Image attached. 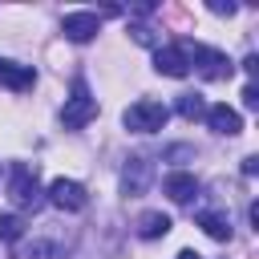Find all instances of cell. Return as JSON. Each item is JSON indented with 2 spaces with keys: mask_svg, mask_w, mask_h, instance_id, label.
<instances>
[{
  "mask_svg": "<svg viewBox=\"0 0 259 259\" xmlns=\"http://www.w3.org/2000/svg\"><path fill=\"white\" fill-rule=\"evenodd\" d=\"M97 117V97L89 93V85L77 77L73 81V93H69V101H65V109H61V125L65 130H81V125H89Z\"/></svg>",
  "mask_w": 259,
  "mask_h": 259,
  "instance_id": "cell-1",
  "label": "cell"
},
{
  "mask_svg": "<svg viewBox=\"0 0 259 259\" xmlns=\"http://www.w3.org/2000/svg\"><path fill=\"white\" fill-rule=\"evenodd\" d=\"M178 49L186 53V61H190L206 81H223V77H231V61H227L219 49H206V45H194V40H182Z\"/></svg>",
  "mask_w": 259,
  "mask_h": 259,
  "instance_id": "cell-2",
  "label": "cell"
},
{
  "mask_svg": "<svg viewBox=\"0 0 259 259\" xmlns=\"http://www.w3.org/2000/svg\"><path fill=\"white\" fill-rule=\"evenodd\" d=\"M166 117H170V109H166L162 101H150V97L134 101V105L121 113V121H125L130 130H138V134H154V130H162Z\"/></svg>",
  "mask_w": 259,
  "mask_h": 259,
  "instance_id": "cell-3",
  "label": "cell"
},
{
  "mask_svg": "<svg viewBox=\"0 0 259 259\" xmlns=\"http://www.w3.org/2000/svg\"><path fill=\"white\" fill-rule=\"evenodd\" d=\"M8 198H12L20 210H36L40 186H36V170H32V166H24V162L12 166V174H8Z\"/></svg>",
  "mask_w": 259,
  "mask_h": 259,
  "instance_id": "cell-4",
  "label": "cell"
},
{
  "mask_svg": "<svg viewBox=\"0 0 259 259\" xmlns=\"http://www.w3.org/2000/svg\"><path fill=\"white\" fill-rule=\"evenodd\" d=\"M49 202H53L57 210L77 214V210L89 206V194H85V186L73 182V178H53V182H49Z\"/></svg>",
  "mask_w": 259,
  "mask_h": 259,
  "instance_id": "cell-5",
  "label": "cell"
},
{
  "mask_svg": "<svg viewBox=\"0 0 259 259\" xmlns=\"http://www.w3.org/2000/svg\"><path fill=\"white\" fill-rule=\"evenodd\" d=\"M61 32H65L69 40L85 45V40H93V36L101 32V20H97V12H69V16L61 20Z\"/></svg>",
  "mask_w": 259,
  "mask_h": 259,
  "instance_id": "cell-6",
  "label": "cell"
},
{
  "mask_svg": "<svg viewBox=\"0 0 259 259\" xmlns=\"http://www.w3.org/2000/svg\"><path fill=\"white\" fill-rule=\"evenodd\" d=\"M154 69L158 73H166V77H186L190 73V61H186V53L178 49V45H158V53H154Z\"/></svg>",
  "mask_w": 259,
  "mask_h": 259,
  "instance_id": "cell-7",
  "label": "cell"
},
{
  "mask_svg": "<svg viewBox=\"0 0 259 259\" xmlns=\"http://www.w3.org/2000/svg\"><path fill=\"white\" fill-rule=\"evenodd\" d=\"M150 158H130L125 162V170H121V190L134 198V194H142L146 186H150Z\"/></svg>",
  "mask_w": 259,
  "mask_h": 259,
  "instance_id": "cell-8",
  "label": "cell"
},
{
  "mask_svg": "<svg viewBox=\"0 0 259 259\" xmlns=\"http://www.w3.org/2000/svg\"><path fill=\"white\" fill-rule=\"evenodd\" d=\"M206 125H210L214 134H223V138H235V134L243 130V117H239L231 105H210V109H206Z\"/></svg>",
  "mask_w": 259,
  "mask_h": 259,
  "instance_id": "cell-9",
  "label": "cell"
},
{
  "mask_svg": "<svg viewBox=\"0 0 259 259\" xmlns=\"http://www.w3.org/2000/svg\"><path fill=\"white\" fill-rule=\"evenodd\" d=\"M162 190H166L174 202H190V198L198 194V178H194V174H186V170H174V174H166Z\"/></svg>",
  "mask_w": 259,
  "mask_h": 259,
  "instance_id": "cell-10",
  "label": "cell"
},
{
  "mask_svg": "<svg viewBox=\"0 0 259 259\" xmlns=\"http://www.w3.org/2000/svg\"><path fill=\"white\" fill-rule=\"evenodd\" d=\"M0 81H4L8 89H16V93H24V89H32V85H36V73H32V65H16V61H0Z\"/></svg>",
  "mask_w": 259,
  "mask_h": 259,
  "instance_id": "cell-11",
  "label": "cell"
},
{
  "mask_svg": "<svg viewBox=\"0 0 259 259\" xmlns=\"http://www.w3.org/2000/svg\"><path fill=\"white\" fill-rule=\"evenodd\" d=\"M198 227H202L210 239H219V243L231 239V219H227L223 210H202V214H198Z\"/></svg>",
  "mask_w": 259,
  "mask_h": 259,
  "instance_id": "cell-12",
  "label": "cell"
},
{
  "mask_svg": "<svg viewBox=\"0 0 259 259\" xmlns=\"http://www.w3.org/2000/svg\"><path fill=\"white\" fill-rule=\"evenodd\" d=\"M166 231H170V214H162V210H146L138 219V235L142 239H162Z\"/></svg>",
  "mask_w": 259,
  "mask_h": 259,
  "instance_id": "cell-13",
  "label": "cell"
},
{
  "mask_svg": "<svg viewBox=\"0 0 259 259\" xmlns=\"http://www.w3.org/2000/svg\"><path fill=\"white\" fill-rule=\"evenodd\" d=\"M178 117H186V121L206 117V101H202L198 93H182V97H178Z\"/></svg>",
  "mask_w": 259,
  "mask_h": 259,
  "instance_id": "cell-14",
  "label": "cell"
},
{
  "mask_svg": "<svg viewBox=\"0 0 259 259\" xmlns=\"http://www.w3.org/2000/svg\"><path fill=\"white\" fill-rule=\"evenodd\" d=\"M20 235H24V223H20V214H0V239L16 243Z\"/></svg>",
  "mask_w": 259,
  "mask_h": 259,
  "instance_id": "cell-15",
  "label": "cell"
},
{
  "mask_svg": "<svg viewBox=\"0 0 259 259\" xmlns=\"http://www.w3.org/2000/svg\"><path fill=\"white\" fill-rule=\"evenodd\" d=\"M57 255H61L57 243H28L24 247V259H57Z\"/></svg>",
  "mask_w": 259,
  "mask_h": 259,
  "instance_id": "cell-16",
  "label": "cell"
},
{
  "mask_svg": "<svg viewBox=\"0 0 259 259\" xmlns=\"http://www.w3.org/2000/svg\"><path fill=\"white\" fill-rule=\"evenodd\" d=\"M130 32H134V40H138V45H158V36H154V28H146V24H134Z\"/></svg>",
  "mask_w": 259,
  "mask_h": 259,
  "instance_id": "cell-17",
  "label": "cell"
},
{
  "mask_svg": "<svg viewBox=\"0 0 259 259\" xmlns=\"http://www.w3.org/2000/svg\"><path fill=\"white\" fill-rule=\"evenodd\" d=\"M243 105H247V109H259V89H255V85L243 89Z\"/></svg>",
  "mask_w": 259,
  "mask_h": 259,
  "instance_id": "cell-18",
  "label": "cell"
},
{
  "mask_svg": "<svg viewBox=\"0 0 259 259\" xmlns=\"http://www.w3.org/2000/svg\"><path fill=\"white\" fill-rule=\"evenodd\" d=\"M210 12H219V16H235V12H239V4H219V0H214V4H210Z\"/></svg>",
  "mask_w": 259,
  "mask_h": 259,
  "instance_id": "cell-19",
  "label": "cell"
},
{
  "mask_svg": "<svg viewBox=\"0 0 259 259\" xmlns=\"http://www.w3.org/2000/svg\"><path fill=\"white\" fill-rule=\"evenodd\" d=\"M255 170H259V158H255V154H251V158H243V174H255Z\"/></svg>",
  "mask_w": 259,
  "mask_h": 259,
  "instance_id": "cell-20",
  "label": "cell"
},
{
  "mask_svg": "<svg viewBox=\"0 0 259 259\" xmlns=\"http://www.w3.org/2000/svg\"><path fill=\"white\" fill-rule=\"evenodd\" d=\"M178 259H202V255H198V251H182Z\"/></svg>",
  "mask_w": 259,
  "mask_h": 259,
  "instance_id": "cell-21",
  "label": "cell"
}]
</instances>
